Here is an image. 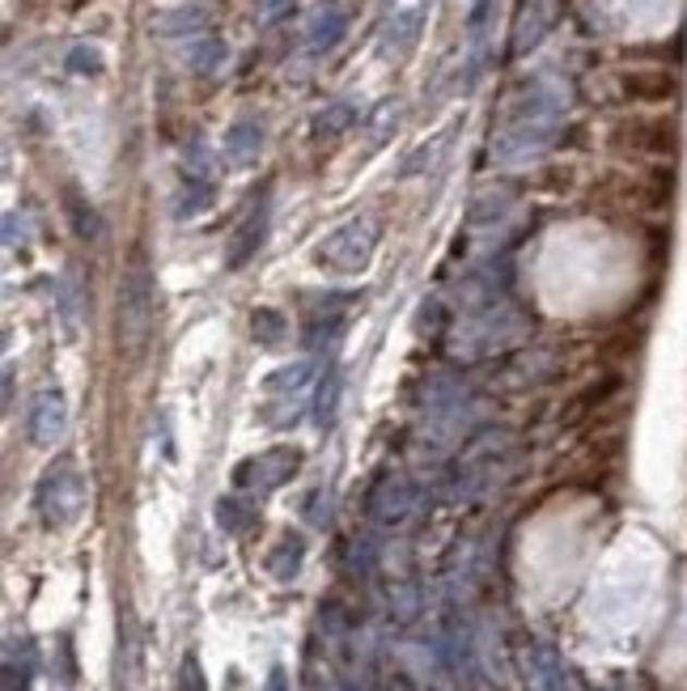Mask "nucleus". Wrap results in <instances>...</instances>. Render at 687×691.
I'll return each instance as SVG.
<instances>
[{"mask_svg":"<svg viewBox=\"0 0 687 691\" xmlns=\"http://www.w3.org/2000/svg\"><path fill=\"white\" fill-rule=\"evenodd\" d=\"M679 123L675 119H662V116H632V119H619L611 128V145L619 154H632V157H675L679 154Z\"/></svg>","mask_w":687,"mask_h":691,"instance_id":"1","label":"nucleus"},{"mask_svg":"<svg viewBox=\"0 0 687 691\" xmlns=\"http://www.w3.org/2000/svg\"><path fill=\"white\" fill-rule=\"evenodd\" d=\"M153 280L145 268V255H132V268L123 276V293H119V327L123 336H132V348L149 340L153 327Z\"/></svg>","mask_w":687,"mask_h":691,"instance_id":"2","label":"nucleus"},{"mask_svg":"<svg viewBox=\"0 0 687 691\" xmlns=\"http://www.w3.org/2000/svg\"><path fill=\"white\" fill-rule=\"evenodd\" d=\"M619 89L628 102H641V107H666L679 98V77L666 73V69H632V73H619Z\"/></svg>","mask_w":687,"mask_h":691,"instance_id":"3","label":"nucleus"}]
</instances>
